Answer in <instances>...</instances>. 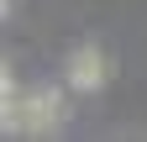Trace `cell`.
I'll list each match as a JSON object with an SVG mask.
<instances>
[{
    "label": "cell",
    "mask_w": 147,
    "mask_h": 142,
    "mask_svg": "<svg viewBox=\"0 0 147 142\" xmlns=\"http://www.w3.org/2000/svg\"><path fill=\"white\" fill-rule=\"evenodd\" d=\"M68 79H74V90H95V84H105V58L95 47H79L68 58Z\"/></svg>",
    "instance_id": "6da1fadb"
}]
</instances>
